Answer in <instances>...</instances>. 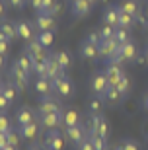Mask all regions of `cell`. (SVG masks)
Here are the masks:
<instances>
[{"instance_id":"obj_1","label":"cell","mask_w":148,"mask_h":150,"mask_svg":"<svg viewBox=\"0 0 148 150\" xmlns=\"http://www.w3.org/2000/svg\"><path fill=\"white\" fill-rule=\"evenodd\" d=\"M10 82L14 84L18 90H25L29 86V74L25 72L18 62H14L10 67Z\"/></svg>"},{"instance_id":"obj_2","label":"cell","mask_w":148,"mask_h":150,"mask_svg":"<svg viewBox=\"0 0 148 150\" xmlns=\"http://www.w3.org/2000/svg\"><path fill=\"white\" fill-rule=\"evenodd\" d=\"M53 90L60 98H72L74 96V84L70 82V78H66V76H60L57 80H53Z\"/></svg>"},{"instance_id":"obj_3","label":"cell","mask_w":148,"mask_h":150,"mask_svg":"<svg viewBox=\"0 0 148 150\" xmlns=\"http://www.w3.org/2000/svg\"><path fill=\"white\" fill-rule=\"evenodd\" d=\"M64 137L68 139V142L74 146H78L80 142L88 139V131L82 127V125H74V127H66L64 129Z\"/></svg>"},{"instance_id":"obj_4","label":"cell","mask_w":148,"mask_h":150,"mask_svg":"<svg viewBox=\"0 0 148 150\" xmlns=\"http://www.w3.org/2000/svg\"><path fill=\"white\" fill-rule=\"evenodd\" d=\"M109 86H111L109 78H107L105 72H98V74H93V76L90 78V88H92L93 94H98V96H103Z\"/></svg>"},{"instance_id":"obj_5","label":"cell","mask_w":148,"mask_h":150,"mask_svg":"<svg viewBox=\"0 0 148 150\" xmlns=\"http://www.w3.org/2000/svg\"><path fill=\"white\" fill-rule=\"evenodd\" d=\"M33 25L37 31H55L57 29V22H55V16H51V14H37L35 20H33Z\"/></svg>"},{"instance_id":"obj_6","label":"cell","mask_w":148,"mask_h":150,"mask_svg":"<svg viewBox=\"0 0 148 150\" xmlns=\"http://www.w3.org/2000/svg\"><path fill=\"white\" fill-rule=\"evenodd\" d=\"M25 53H28L29 57H31L33 61H47L49 59V53H47V49H45L43 45L39 43L37 39H33V41H29L28 47H25Z\"/></svg>"},{"instance_id":"obj_7","label":"cell","mask_w":148,"mask_h":150,"mask_svg":"<svg viewBox=\"0 0 148 150\" xmlns=\"http://www.w3.org/2000/svg\"><path fill=\"white\" fill-rule=\"evenodd\" d=\"M62 144H64L62 134H60L57 129H51L49 133H47V137H45V140H43L45 150H60V148H62Z\"/></svg>"},{"instance_id":"obj_8","label":"cell","mask_w":148,"mask_h":150,"mask_svg":"<svg viewBox=\"0 0 148 150\" xmlns=\"http://www.w3.org/2000/svg\"><path fill=\"white\" fill-rule=\"evenodd\" d=\"M39 115H47V113H59L62 111V107H60V103L57 100H53L51 96H45V98H41V101H39Z\"/></svg>"},{"instance_id":"obj_9","label":"cell","mask_w":148,"mask_h":150,"mask_svg":"<svg viewBox=\"0 0 148 150\" xmlns=\"http://www.w3.org/2000/svg\"><path fill=\"white\" fill-rule=\"evenodd\" d=\"M39 123H41V127L47 129V131H51V129H59V125L62 123V111L39 115Z\"/></svg>"},{"instance_id":"obj_10","label":"cell","mask_w":148,"mask_h":150,"mask_svg":"<svg viewBox=\"0 0 148 150\" xmlns=\"http://www.w3.org/2000/svg\"><path fill=\"white\" fill-rule=\"evenodd\" d=\"M33 90H35V94H37L39 98H45V96H49L51 92H55V90H53V82H51L49 78H45V76H37L35 78Z\"/></svg>"},{"instance_id":"obj_11","label":"cell","mask_w":148,"mask_h":150,"mask_svg":"<svg viewBox=\"0 0 148 150\" xmlns=\"http://www.w3.org/2000/svg\"><path fill=\"white\" fill-rule=\"evenodd\" d=\"M60 76H64V68L60 67L59 61L51 55L49 59H47V78L53 82V80H57V78H60Z\"/></svg>"},{"instance_id":"obj_12","label":"cell","mask_w":148,"mask_h":150,"mask_svg":"<svg viewBox=\"0 0 148 150\" xmlns=\"http://www.w3.org/2000/svg\"><path fill=\"white\" fill-rule=\"evenodd\" d=\"M16 28H18V37L25 39V41H33V35H35V25L25 20H20L16 22Z\"/></svg>"},{"instance_id":"obj_13","label":"cell","mask_w":148,"mask_h":150,"mask_svg":"<svg viewBox=\"0 0 148 150\" xmlns=\"http://www.w3.org/2000/svg\"><path fill=\"white\" fill-rule=\"evenodd\" d=\"M93 4L90 2V0H72V4H70V10L74 16H88L90 12H92Z\"/></svg>"},{"instance_id":"obj_14","label":"cell","mask_w":148,"mask_h":150,"mask_svg":"<svg viewBox=\"0 0 148 150\" xmlns=\"http://www.w3.org/2000/svg\"><path fill=\"white\" fill-rule=\"evenodd\" d=\"M119 18H121L119 6H107L103 10V23H109L113 28H119Z\"/></svg>"},{"instance_id":"obj_15","label":"cell","mask_w":148,"mask_h":150,"mask_svg":"<svg viewBox=\"0 0 148 150\" xmlns=\"http://www.w3.org/2000/svg\"><path fill=\"white\" fill-rule=\"evenodd\" d=\"M80 57L88 59V61H96V59L99 57V47L84 39V43L80 45Z\"/></svg>"},{"instance_id":"obj_16","label":"cell","mask_w":148,"mask_h":150,"mask_svg":"<svg viewBox=\"0 0 148 150\" xmlns=\"http://www.w3.org/2000/svg\"><path fill=\"white\" fill-rule=\"evenodd\" d=\"M0 37L6 39L8 43H12V41L18 37V28H16V23L4 20V22H2V28H0Z\"/></svg>"},{"instance_id":"obj_17","label":"cell","mask_w":148,"mask_h":150,"mask_svg":"<svg viewBox=\"0 0 148 150\" xmlns=\"http://www.w3.org/2000/svg\"><path fill=\"white\" fill-rule=\"evenodd\" d=\"M16 121H18L20 127H22V125H29V123L35 121V113H33L31 107L23 105V107H20V109L16 111Z\"/></svg>"},{"instance_id":"obj_18","label":"cell","mask_w":148,"mask_h":150,"mask_svg":"<svg viewBox=\"0 0 148 150\" xmlns=\"http://www.w3.org/2000/svg\"><path fill=\"white\" fill-rule=\"evenodd\" d=\"M117 49H119V43L115 41V37H113V39H103V41L99 43V57L109 59Z\"/></svg>"},{"instance_id":"obj_19","label":"cell","mask_w":148,"mask_h":150,"mask_svg":"<svg viewBox=\"0 0 148 150\" xmlns=\"http://www.w3.org/2000/svg\"><path fill=\"white\" fill-rule=\"evenodd\" d=\"M119 51L123 53V57L127 59V62H132V61H137V59H138V47L132 43V41L119 45Z\"/></svg>"},{"instance_id":"obj_20","label":"cell","mask_w":148,"mask_h":150,"mask_svg":"<svg viewBox=\"0 0 148 150\" xmlns=\"http://www.w3.org/2000/svg\"><path fill=\"white\" fill-rule=\"evenodd\" d=\"M117 6H119V10L125 12V14L140 16V4H138V0H121Z\"/></svg>"},{"instance_id":"obj_21","label":"cell","mask_w":148,"mask_h":150,"mask_svg":"<svg viewBox=\"0 0 148 150\" xmlns=\"http://www.w3.org/2000/svg\"><path fill=\"white\" fill-rule=\"evenodd\" d=\"M39 125H41V123H37V121L29 123V125H22V127H20V134H22V139L33 140L35 137H37V133H39Z\"/></svg>"},{"instance_id":"obj_22","label":"cell","mask_w":148,"mask_h":150,"mask_svg":"<svg viewBox=\"0 0 148 150\" xmlns=\"http://www.w3.org/2000/svg\"><path fill=\"white\" fill-rule=\"evenodd\" d=\"M105 74H107V78H109V84H111V86H115L121 78L125 76V72H123V68H121L119 64H107Z\"/></svg>"},{"instance_id":"obj_23","label":"cell","mask_w":148,"mask_h":150,"mask_svg":"<svg viewBox=\"0 0 148 150\" xmlns=\"http://www.w3.org/2000/svg\"><path fill=\"white\" fill-rule=\"evenodd\" d=\"M16 62L23 68V70H25V72L29 74V76H31V74H35V61H33V59L28 55V53H25V51H23L22 55L18 57V61H16Z\"/></svg>"},{"instance_id":"obj_24","label":"cell","mask_w":148,"mask_h":150,"mask_svg":"<svg viewBox=\"0 0 148 150\" xmlns=\"http://www.w3.org/2000/svg\"><path fill=\"white\" fill-rule=\"evenodd\" d=\"M123 98H125V94H123L117 86H109V88H107V92L103 94V100L109 101V103H119Z\"/></svg>"},{"instance_id":"obj_25","label":"cell","mask_w":148,"mask_h":150,"mask_svg":"<svg viewBox=\"0 0 148 150\" xmlns=\"http://www.w3.org/2000/svg\"><path fill=\"white\" fill-rule=\"evenodd\" d=\"M101 109H103V96L93 94L92 98L88 100V111L98 115V113H101Z\"/></svg>"},{"instance_id":"obj_26","label":"cell","mask_w":148,"mask_h":150,"mask_svg":"<svg viewBox=\"0 0 148 150\" xmlns=\"http://www.w3.org/2000/svg\"><path fill=\"white\" fill-rule=\"evenodd\" d=\"M62 123L66 127H74V125H80V115H78L76 109H66L62 111Z\"/></svg>"},{"instance_id":"obj_27","label":"cell","mask_w":148,"mask_h":150,"mask_svg":"<svg viewBox=\"0 0 148 150\" xmlns=\"http://www.w3.org/2000/svg\"><path fill=\"white\" fill-rule=\"evenodd\" d=\"M18 92H20V90H18L12 82H4V84H2V90H0V94L4 96V98H6L8 101H10V103H12L14 100H16Z\"/></svg>"},{"instance_id":"obj_28","label":"cell","mask_w":148,"mask_h":150,"mask_svg":"<svg viewBox=\"0 0 148 150\" xmlns=\"http://www.w3.org/2000/svg\"><path fill=\"white\" fill-rule=\"evenodd\" d=\"M37 41L43 45L45 49L51 47L53 41H55V31H39V33H37Z\"/></svg>"},{"instance_id":"obj_29","label":"cell","mask_w":148,"mask_h":150,"mask_svg":"<svg viewBox=\"0 0 148 150\" xmlns=\"http://www.w3.org/2000/svg\"><path fill=\"white\" fill-rule=\"evenodd\" d=\"M53 57H55L57 61H59V64L64 68V70L72 64V62H70V55H68L66 51H55V53H53Z\"/></svg>"},{"instance_id":"obj_30","label":"cell","mask_w":148,"mask_h":150,"mask_svg":"<svg viewBox=\"0 0 148 150\" xmlns=\"http://www.w3.org/2000/svg\"><path fill=\"white\" fill-rule=\"evenodd\" d=\"M137 22V16H131V14H125L121 12V18H119V28H125V29H131Z\"/></svg>"},{"instance_id":"obj_31","label":"cell","mask_w":148,"mask_h":150,"mask_svg":"<svg viewBox=\"0 0 148 150\" xmlns=\"http://www.w3.org/2000/svg\"><path fill=\"white\" fill-rule=\"evenodd\" d=\"M59 0H45L43 2V10L41 12H45V14H51V16H57V12H59ZM39 12V14H41Z\"/></svg>"},{"instance_id":"obj_32","label":"cell","mask_w":148,"mask_h":150,"mask_svg":"<svg viewBox=\"0 0 148 150\" xmlns=\"http://www.w3.org/2000/svg\"><path fill=\"white\" fill-rule=\"evenodd\" d=\"M115 29L117 28H113V25H109V23H103V25L98 29L99 35H101V41H103V39H113L115 37Z\"/></svg>"},{"instance_id":"obj_33","label":"cell","mask_w":148,"mask_h":150,"mask_svg":"<svg viewBox=\"0 0 148 150\" xmlns=\"http://www.w3.org/2000/svg\"><path fill=\"white\" fill-rule=\"evenodd\" d=\"M115 41L119 45H123V43H129L131 39H129V29H125V28H117L115 29Z\"/></svg>"},{"instance_id":"obj_34","label":"cell","mask_w":148,"mask_h":150,"mask_svg":"<svg viewBox=\"0 0 148 150\" xmlns=\"http://www.w3.org/2000/svg\"><path fill=\"white\" fill-rule=\"evenodd\" d=\"M90 140H92V144L96 150H105L107 144H105V139L103 137H99V134H90Z\"/></svg>"},{"instance_id":"obj_35","label":"cell","mask_w":148,"mask_h":150,"mask_svg":"<svg viewBox=\"0 0 148 150\" xmlns=\"http://www.w3.org/2000/svg\"><path fill=\"white\" fill-rule=\"evenodd\" d=\"M115 86H117V88H119L121 92H123V94L127 96L129 92H131V78H127V74H125V76L121 78V80H119V82L115 84Z\"/></svg>"},{"instance_id":"obj_36","label":"cell","mask_w":148,"mask_h":150,"mask_svg":"<svg viewBox=\"0 0 148 150\" xmlns=\"http://www.w3.org/2000/svg\"><path fill=\"white\" fill-rule=\"evenodd\" d=\"M119 150H140V146H138L137 140L132 139H125L123 142L119 144Z\"/></svg>"},{"instance_id":"obj_37","label":"cell","mask_w":148,"mask_h":150,"mask_svg":"<svg viewBox=\"0 0 148 150\" xmlns=\"http://www.w3.org/2000/svg\"><path fill=\"white\" fill-rule=\"evenodd\" d=\"M107 61H109V64H119V67H121L123 62H127V59L123 57V53H121V51L117 49L115 53H113V55H111L109 59H107Z\"/></svg>"},{"instance_id":"obj_38","label":"cell","mask_w":148,"mask_h":150,"mask_svg":"<svg viewBox=\"0 0 148 150\" xmlns=\"http://www.w3.org/2000/svg\"><path fill=\"white\" fill-rule=\"evenodd\" d=\"M20 137H22V134H20V129H18V131H14V129H12V131H8V133H6L8 144H14V146L20 142Z\"/></svg>"},{"instance_id":"obj_39","label":"cell","mask_w":148,"mask_h":150,"mask_svg":"<svg viewBox=\"0 0 148 150\" xmlns=\"http://www.w3.org/2000/svg\"><path fill=\"white\" fill-rule=\"evenodd\" d=\"M35 74L47 78V61H35Z\"/></svg>"},{"instance_id":"obj_40","label":"cell","mask_w":148,"mask_h":150,"mask_svg":"<svg viewBox=\"0 0 148 150\" xmlns=\"http://www.w3.org/2000/svg\"><path fill=\"white\" fill-rule=\"evenodd\" d=\"M86 41H90V43H93V45H98V47H99V43H101V35H99L98 29H93V31H90V33H88Z\"/></svg>"},{"instance_id":"obj_41","label":"cell","mask_w":148,"mask_h":150,"mask_svg":"<svg viewBox=\"0 0 148 150\" xmlns=\"http://www.w3.org/2000/svg\"><path fill=\"white\" fill-rule=\"evenodd\" d=\"M8 131H12L10 121H8L6 113H2V117H0V133H8Z\"/></svg>"},{"instance_id":"obj_42","label":"cell","mask_w":148,"mask_h":150,"mask_svg":"<svg viewBox=\"0 0 148 150\" xmlns=\"http://www.w3.org/2000/svg\"><path fill=\"white\" fill-rule=\"evenodd\" d=\"M76 148L78 150H96V148H93V144H92V140H90V134H88V139L84 140V142H80Z\"/></svg>"},{"instance_id":"obj_43","label":"cell","mask_w":148,"mask_h":150,"mask_svg":"<svg viewBox=\"0 0 148 150\" xmlns=\"http://www.w3.org/2000/svg\"><path fill=\"white\" fill-rule=\"evenodd\" d=\"M0 53H2V61H6V55H8V41L0 37Z\"/></svg>"},{"instance_id":"obj_44","label":"cell","mask_w":148,"mask_h":150,"mask_svg":"<svg viewBox=\"0 0 148 150\" xmlns=\"http://www.w3.org/2000/svg\"><path fill=\"white\" fill-rule=\"evenodd\" d=\"M6 2H8L12 8H18V10H22L23 6H25V2H28V0H6Z\"/></svg>"},{"instance_id":"obj_45","label":"cell","mask_w":148,"mask_h":150,"mask_svg":"<svg viewBox=\"0 0 148 150\" xmlns=\"http://www.w3.org/2000/svg\"><path fill=\"white\" fill-rule=\"evenodd\" d=\"M43 2H45V0H29V4H31V8H33L35 12H37V14H39L41 10H43Z\"/></svg>"},{"instance_id":"obj_46","label":"cell","mask_w":148,"mask_h":150,"mask_svg":"<svg viewBox=\"0 0 148 150\" xmlns=\"http://www.w3.org/2000/svg\"><path fill=\"white\" fill-rule=\"evenodd\" d=\"M8 107H10V101H8V100L4 98V96L0 94V111L6 113V111H8Z\"/></svg>"},{"instance_id":"obj_47","label":"cell","mask_w":148,"mask_h":150,"mask_svg":"<svg viewBox=\"0 0 148 150\" xmlns=\"http://www.w3.org/2000/svg\"><path fill=\"white\" fill-rule=\"evenodd\" d=\"M142 109H144V111L148 113V92H146V94L142 96Z\"/></svg>"},{"instance_id":"obj_48","label":"cell","mask_w":148,"mask_h":150,"mask_svg":"<svg viewBox=\"0 0 148 150\" xmlns=\"http://www.w3.org/2000/svg\"><path fill=\"white\" fill-rule=\"evenodd\" d=\"M0 150H16V146H14V144H6V146H2Z\"/></svg>"},{"instance_id":"obj_49","label":"cell","mask_w":148,"mask_h":150,"mask_svg":"<svg viewBox=\"0 0 148 150\" xmlns=\"http://www.w3.org/2000/svg\"><path fill=\"white\" fill-rule=\"evenodd\" d=\"M29 150H45V146H43V144H41V146H37V144H33V146H31V148H29Z\"/></svg>"},{"instance_id":"obj_50","label":"cell","mask_w":148,"mask_h":150,"mask_svg":"<svg viewBox=\"0 0 148 150\" xmlns=\"http://www.w3.org/2000/svg\"><path fill=\"white\" fill-rule=\"evenodd\" d=\"M90 2H92V4H96V2H99V0H90Z\"/></svg>"},{"instance_id":"obj_51","label":"cell","mask_w":148,"mask_h":150,"mask_svg":"<svg viewBox=\"0 0 148 150\" xmlns=\"http://www.w3.org/2000/svg\"><path fill=\"white\" fill-rule=\"evenodd\" d=\"M146 61H148V47H146Z\"/></svg>"},{"instance_id":"obj_52","label":"cell","mask_w":148,"mask_h":150,"mask_svg":"<svg viewBox=\"0 0 148 150\" xmlns=\"http://www.w3.org/2000/svg\"><path fill=\"white\" fill-rule=\"evenodd\" d=\"M105 150H113V148H105Z\"/></svg>"},{"instance_id":"obj_53","label":"cell","mask_w":148,"mask_h":150,"mask_svg":"<svg viewBox=\"0 0 148 150\" xmlns=\"http://www.w3.org/2000/svg\"><path fill=\"white\" fill-rule=\"evenodd\" d=\"M146 47H148V41H146Z\"/></svg>"},{"instance_id":"obj_54","label":"cell","mask_w":148,"mask_h":150,"mask_svg":"<svg viewBox=\"0 0 148 150\" xmlns=\"http://www.w3.org/2000/svg\"><path fill=\"white\" fill-rule=\"evenodd\" d=\"M117 150H119V148H117Z\"/></svg>"}]
</instances>
